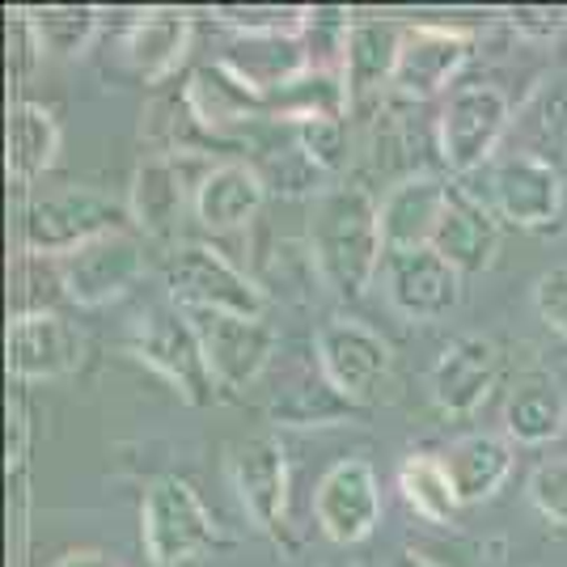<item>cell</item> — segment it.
<instances>
[{
  "mask_svg": "<svg viewBox=\"0 0 567 567\" xmlns=\"http://www.w3.org/2000/svg\"><path fill=\"white\" fill-rule=\"evenodd\" d=\"M355 415H364V406L343 399L334 390L322 369H297L280 381L276 399H271V420L288 427H327V424H348Z\"/></svg>",
  "mask_w": 567,
  "mask_h": 567,
  "instance_id": "d4e9b609",
  "label": "cell"
},
{
  "mask_svg": "<svg viewBox=\"0 0 567 567\" xmlns=\"http://www.w3.org/2000/svg\"><path fill=\"white\" fill-rule=\"evenodd\" d=\"M48 567H118V564L106 550H69V555H60V559Z\"/></svg>",
  "mask_w": 567,
  "mask_h": 567,
  "instance_id": "8d00e7d4",
  "label": "cell"
},
{
  "mask_svg": "<svg viewBox=\"0 0 567 567\" xmlns=\"http://www.w3.org/2000/svg\"><path fill=\"white\" fill-rule=\"evenodd\" d=\"M517 153H529L555 169L567 166V81H543L513 115Z\"/></svg>",
  "mask_w": 567,
  "mask_h": 567,
  "instance_id": "4316f807",
  "label": "cell"
},
{
  "mask_svg": "<svg viewBox=\"0 0 567 567\" xmlns=\"http://www.w3.org/2000/svg\"><path fill=\"white\" fill-rule=\"evenodd\" d=\"M220 529H216L208 504L187 478L166 474L157 478L141 504V543L153 567H187L204 559L216 546Z\"/></svg>",
  "mask_w": 567,
  "mask_h": 567,
  "instance_id": "3957f363",
  "label": "cell"
},
{
  "mask_svg": "<svg viewBox=\"0 0 567 567\" xmlns=\"http://www.w3.org/2000/svg\"><path fill=\"white\" fill-rule=\"evenodd\" d=\"M450 204V183L432 178V174H411L385 190L381 199V237L385 250H420L432 246L436 225Z\"/></svg>",
  "mask_w": 567,
  "mask_h": 567,
  "instance_id": "44dd1931",
  "label": "cell"
},
{
  "mask_svg": "<svg viewBox=\"0 0 567 567\" xmlns=\"http://www.w3.org/2000/svg\"><path fill=\"white\" fill-rule=\"evenodd\" d=\"M471 60V39L450 25H411L402 39L399 69H394V90L402 97H436L450 90V81L466 69Z\"/></svg>",
  "mask_w": 567,
  "mask_h": 567,
  "instance_id": "e0dca14e",
  "label": "cell"
},
{
  "mask_svg": "<svg viewBox=\"0 0 567 567\" xmlns=\"http://www.w3.org/2000/svg\"><path fill=\"white\" fill-rule=\"evenodd\" d=\"M127 352L136 355L141 364H148L157 378H166L178 390V399L190 402V406H208L216 399V390H220L213 373H208L199 334H195L190 318L174 301L169 306H148L132 322Z\"/></svg>",
  "mask_w": 567,
  "mask_h": 567,
  "instance_id": "277c9868",
  "label": "cell"
},
{
  "mask_svg": "<svg viewBox=\"0 0 567 567\" xmlns=\"http://www.w3.org/2000/svg\"><path fill=\"white\" fill-rule=\"evenodd\" d=\"M220 64L234 76H241L250 90H259L262 97H271L288 81H297L306 69H313L306 30H292V34H234L229 48L220 51Z\"/></svg>",
  "mask_w": 567,
  "mask_h": 567,
  "instance_id": "ffe728a7",
  "label": "cell"
},
{
  "mask_svg": "<svg viewBox=\"0 0 567 567\" xmlns=\"http://www.w3.org/2000/svg\"><path fill=\"white\" fill-rule=\"evenodd\" d=\"M183 102L190 106V115L199 118V127L213 132L216 141L237 123L267 115V97L250 90L241 76H234L220 60L190 72V81L183 85Z\"/></svg>",
  "mask_w": 567,
  "mask_h": 567,
  "instance_id": "7402d4cb",
  "label": "cell"
},
{
  "mask_svg": "<svg viewBox=\"0 0 567 567\" xmlns=\"http://www.w3.org/2000/svg\"><path fill=\"white\" fill-rule=\"evenodd\" d=\"M199 334V348L208 360V373L220 390H246L262 378V369L276 355V331L267 318L225 313V309H183Z\"/></svg>",
  "mask_w": 567,
  "mask_h": 567,
  "instance_id": "ba28073f",
  "label": "cell"
},
{
  "mask_svg": "<svg viewBox=\"0 0 567 567\" xmlns=\"http://www.w3.org/2000/svg\"><path fill=\"white\" fill-rule=\"evenodd\" d=\"M60 276L69 301L85 309L111 306L144 280V246L127 229H118L60 259Z\"/></svg>",
  "mask_w": 567,
  "mask_h": 567,
  "instance_id": "8fae6325",
  "label": "cell"
},
{
  "mask_svg": "<svg viewBox=\"0 0 567 567\" xmlns=\"http://www.w3.org/2000/svg\"><path fill=\"white\" fill-rule=\"evenodd\" d=\"M381 288L390 309L406 322H441L462 306V276L432 246L390 250L381 262Z\"/></svg>",
  "mask_w": 567,
  "mask_h": 567,
  "instance_id": "9c48e42d",
  "label": "cell"
},
{
  "mask_svg": "<svg viewBox=\"0 0 567 567\" xmlns=\"http://www.w3.org/2000/svg\"><path fill=\"white\" fill-rule=\"evenodd\" d=\"M229 483L246 517L255 520V529L280 538L284 520H288V453L280 436L259 432V436L237 441L229 453Z\"/></svg>",
  "mask_w": 567,
  "mask_h": 567,
  "instance_id": "7c38bea8",
  "label": "cell"
},
{
  "mask_svg": "<svg viewBox=\"0 0 567 567\" xmlns=\"http://www.w3.org/2000/svg\"><path fill=\"white\" fill-rule=\"evenodd\" d=\"M567 427V399L555 378H525L504 402V432L513 445H550Z\"/></svg>",
  "mask_w": 567,
  "mask_h": 567,
  "instance_id": "83f0119b",
  "label": "cell"
},
{
  "mask_svg": "<svg viewBox=\"0 0 567 567\" xmlns=\"http://www.w3.org/2000/svg\"><path fill=\"white\" fill-rule=\"evenodd\" d=\"M508 132H513L508 94L492 81H466V85H453L445 106H441L436 148L453 174H474L496 157V148Z\"/></svg>",
  "mask_w": 567,
  "mask_h": 567,
  "instance_id": "5b68a950",
  "label": "cell"
},
{
  "mask_svg": "<svg viewBox=\"0 0 567 567\" xmlns=\"http://www.w3.org/2000/svg\"><path fill=\"white\" fill-rule=\"evenodd\" d=\"M123 216H132L115 195L97 187H69L51 190L43 199H30L22 213V255L39 259H69L81 246H90L97 237L118 234Z\"/></svg>",
  "mask_w": 567,
  "mask_h": 567,
  "instance_id": "7a4b0ae2",
  "label": "cell"
},
{
  "mask_svg": "<svg viewBox=\"0 0 567 567\" xmlns=\"http://www.w3.org/2000/svg\"><path fill=\"white\" fill-rule=\"evenodd\" d=\"M534 309L550 331L567 339V267H555L534 284Z\"/></svg>",
  "mask_w": 567,
  "mask_h": 567,
  "instance_id": "d590c367",
  "label": "cell"
},
{
  "mask_svg": "<svg viewBox=\"0 0 567 567\" xmlns=\"http://www.w3.org/2000/svg\"><path fill=\"white\" fill-rule=\"evenodd\" d=\"M60 157V123L48 106L39 102H13L9 106V148H4V166L9 178L30 187L34 178H43Z\"/></svg>",
  "mask_w": 567,
  "mask_h": 567,
  "instance_id": "f1b7e54d",
  "label": "cell"
},
{
  "mask_svg": "<svg viewBox=\"0 0 567 567\" xmlns=\"http://www.w3.org/2000/svg\"><path fill=\"white\" fill-rule=\"evenodd\" d=\"M313 364L355 406H369L394 373V348L369 322L334 313L313 331Z\"/></svg>",
  "mask_w": 567,
  "mask_h": 567,
  "instance_id": "52a82bcc",
  "label": "cell"
},
{
  "mask_svg": "<svg viewBox=\"0 0 567 567\" xmlns=\"http://www.w3.org/2000/svg\"><path fill=\"white\" fill-rule=\"evenodd\" d=\"M399 492L406 499V508L427 525H453L457 520V487H453L450 471H445V457L436 453H411L402 457L399 466Z\"/></svg>",
  "mask_w": 567,
  "mask_h": 567,
  "instance_id": "f546056e",
  "label": "cell"
},
{
  "mask_svg": "<svg viewBox=\"0 0 567 567\" xmlns=\"http://www.w3.org/2000/svg\"><path fill=\"white\" fill-rule=\"evenodd\" d=\"M441 457H445V471H450L462 504L492 499L513 474V445L504 436H492V432L457 436Z\"/></svg>",
  "mask_w": 567,
  "mask_h": 567,
  "instance_id": "cb8c5ba5",
  "label": "cell"
},
{
  "mask_svg": "<svg viewBox=\"0 0 567 567\" xmlns=\"http://www.w3.org/2000/svg\"><path fill=\"white\" fill-rule=\"evenodd\" d=\"M123 64L141 76L144 85H157L178 72L190 51V18L183 9H144L123 25Z\"/></svg>",
  "mask_w": 567,
  "mask_h": 567,
  "instance_id": "d6986e66",
  "label": "cell"
},
{
  "mask_svg": "<svg viewBox=\"0 0 567 567\" xmlns=\"http://www.w3.org/2000/svg\"><path fill=\"white\" fill-rule=\"evenodd\" d=\"M334 567H348V564H334Z\"/></svg>",
  "mask_w": 567,
  "mask_h": 567,
  "instance_id": "f35d334b",
  "label": "cell"
},
{
  "mask_svg": "<svg viewBox=\"0 0 567 567\" xmlns=\"http://www.w3.org/2000/svg\"><path fill=\"white\" fill-rule=\"evenodd\" d=\"M30 22H34V34L43 43V55L76 60L97 39L102 9H90V4H51V9H30Z\"/></svg>",
  "mask_w": 567,
  "mask_h": 567,
  "instance_id": "1f68e13d",
  "label": "cell"
},
{
  "mask_svg": "<svg viewBox=\"0 0 567 567\" xmlns=\"http://www.w3.org/2000/svg\"><path fill=\"white\" fill-rule=\"evenodd\" d=\"M394 567H436V564H432V559H424V555H415V550H406Z\"/></svg>",
  "mask_w": 567,
  "mask_h": 567,
  "instance_id": "74e56055",
  "label": "cell"
},
{
  "mask_svg": "<svg viewBox=\"0 0 567 567\" xmlns=\"http://www.w3.org/2000/svg\"><path fill=\"white\" fill-rule=\"evenodd\" d=\"M525 496L550 525H564L567 529V453L564 457H546V462H538L529 471Z\"/></svg>",
  "mask_w": 567,
  "mask_h": 567,
  "instance_id": "836d02e7",
  "label": "cell"
},
{
  "mask_svg": "<svg viewBox=\"0 0 567 567\" xmlns=\"http://www.w3.org/2000/svg\"><path fill=\"white\" fill-rule=\"evenodd\" d=\"M499 225L504 220L492 213V204H483L474 190L450 183V204H445V216L436 225L432 250L450 267H457L462 280L483 276L499 259Z\"/></svg>",
  "mask_w": 567,
  "mask_h": 567,
  "instance_id": "2e32d148",
  "label": "cell"
},
{
  "mask_svg": "<svg viewBox=\"0 0 567 567\" xmlns=\"http://www.w3.org/2000/svg\"><path fill=\"white\" fill-rule=\"evenodd\" d=\"M4 34H9V72L25 81L34 64L43 60V43L34 34V22H30V9H9V22H4Z\"/></svg>",
  "mask_w": 567,
  "mask_h": 567,
  "instance_id": "e575fe53",
  "label": "cell"
},
{
  "mask_svg": "<svg viewBox=\"0 0 567 567\" xmlns=\"http://www.w3.org/2000/svg\"><path fill=\"white\" fill-rule=\"evenodd\" d=\"M187 204V187H183V166L174 153H153L136 178H132V225L144 229L148 237H169L178 216Z\"/></svg>",
  "mask_w": 567,
  "mask_h": 567,
  "instance_id": "484cf974",
  "label": "cell"
},
{
  "mask_svg": "<svg viewBox=\"0 0 567 567\" xmlns=\"http://www.w3.org/2000/svg\"><path fill=\"white\" fill-rule=\"evenodd\" d=\"M492 213L513 229H546L564 213V174L529 153H508L492 169Z\"/></svg>",
  "mask_w": 567,
  "mask_h": 567,
  "instance_id": "5bb4252c",
  "label": "cell"
},
{
  "mask_svg": "<svg viewBox=\"0 0 567 567\" xmlns=\"http://www.w3.org/2000/svg\"><path fill=\"white\" fill-rule=\"evenodd\" d=\"M499 381V348L483 334H462L441 352L427 378V394L441 415H474Z\"/></svg>",
  "mask_w": 567,
  "mask_h": 567,
  "instance_id": "9a60e30c",
  "label": "cell"
},
{
  "mask_svg": "<svg viewBox=\"0 0 567 567\" xmlns=\"http://www.w3.org/2000/svg\"><path fill=\"white\" fill-rule=\"evenodd\" d=\"M402 39L406 30L390 18H352L348 22V39H343V60L339 69L348 76V90L352 97L381 90L385 81H394L402 55Z\"/></svg>",
  "mask_w": 567,
  "mask_h": 567,
  "instance_id": "603a6c76",
  "label": "cell"
},
{
  "mask_svg": "<svg viewBox=\"0 0 567 567\" xmlns=\"http://www.w3.org/2000/svg\"><path fill=\"white\" fill-rule=\"evenodd\" d=\"M297 127V148L309 166L318 174L334 178L339 169L348 166V127L343 118H306V123H292Z\"/></svg>",
  "mask_w": 567,
  "mask_h": 567,
  "instance_id": "d6a6232c",
  "label": "cell"
},
{
  "mask_svg": "<svg viewBox=\"0 0 567 567\" xmlns=\"http://www.w3.org/2000/svg\"><path fill=\"white\" fill-rule=\"evenodd\" d=\"M85 343L69 318L55 309L43 313H13L4 331V360L18 381H60L81 369Z\"/></svg>",
  "mask_w": 567,
  "mask_h": 567,
  "instance_id": "4fadbf2b",
  "label": "cell"
},
{
  "mask_svg": "<svg viewBox=\"0 0 567 567\" xmlns=\"http://www.w3.org/2000/svg\"><path fill=\"white\" fill-rule=\"evenodd\" d=\"M262 199H267V178L250 162H216L199 174L195 183V220L208 229V234H237L246 229L255 216H259Z\"/></svg>",
  "mask_w": 567,
  "mask_h": 567,
  "instance_id": "ac0fdd59",
  "label": "cell"
},
{
  "mask_svg": "<svg viewBox=\"0 0 567 567\" xmlns=\"http://www.w3.org/2000/svg\"><path fill=\"white\" fill-rule=\"evenodd\" d=\"M385 255L390 250L381 237V204L369 190L355 183H331L318 190L309 208V259L334 297H364Z\"/></svg>",
  "mask_w": 567,
  "mask_h": 567,
  "instance_id": "6da1fadb",
  "label": "cell"
},
{
  "mask_svg": "<svg viewBox=\"0 0 567 567\" xmlns=\"http://www.w3.org/2000/svg\"><path fill=\"white\" fill-rule=\"evenodd\" d=\"M352 102L348 76L339 69H306L297 81H288L284 90L267 97V111H276L288 123H306V118H343Z\"/></svg>",
  "mask_w": 567,
  "mask_h": 567,
  "instance_id": "4dcf8cb0",
  "label": "cell"
},
{
  "mask_svg": "<svg viewBox=\"0 0 567 567\" xmlns=\"http://www.w3.org/2000/svg\"><path fill=\"white\" fill-rule=\"evenodd\" d=\"M313 520L334 546L373 538L381 525V483L364 457H343L313 487Z\"/></svg>",
  "mask_w": 567,
  "mask_h": 567,
  "instance_id": "30bf717a",
  "label": "cell"
},
{
  "mask_svg": "<svg viewBox=\"0 0 567 567\" xmlns=\"http://www.w3.org/2000/svg\"><path fill=\"white\" fill-rule=\"evenodd\" d=\"M162 284L178 309H225L250 318H262L267 309V292L259 284L204 241L174 246L162 262Z\"/></svg>",
  "mask_w": 567,
  "mask_h": 567,
  "instance_id": "8992f818",
  "label": "cell"
}]
</instances>
